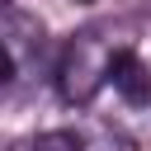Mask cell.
Wrapping results in <instances>:
<instances>
[{
	"label": "cell",
	"mask_w": 151,
	"mask_h": 151,
	"mask_svg": "<svg viewBox=\"0 0 151 151\" xmlns=\"http://www.w3.org/2000/svg\"><path fill=\"white\" fill-rule=\"evenodd\" d=\"M118 52H123V47H113L99 28H80V33L66 42L61 61H57V94H61L71 109H85V104L113 80Z\"/></svg>",
	"instance_id": "6da1fadb"
},
{
	"label": "cell",
	"mask_w": 151,
	"mask_h": 151,
	"mask_svg": "<svg viewBox=\"0 0 151 151\" xmlns=\"http://www.w3.org/2000/svg\"><path fill=\"white\" fill-rule=\"evenodd\" d=\"M38 57H42V24L24 9H5V61H9V85L28 80L38 71Z\"/></svg>",
	"instance_id": "7a4b0ae2"
},
{
	"label": "cell",
	"mask_w": 151,
	"mask_h": 151,
	"mask_svg": "<svg viewBox=\"0 0 151 151\" xmlns=\"http://www.w3.org/2000/svg\"><path fill=\"white\" fill-rule=\"evenodd\" d=\"M127 104H151V71H146V61L137 57V52H118V61H113V80H109Z\"/></svg>",
	"instance_id": "3957f363"
},
{
	"label": "cell",
	"mask_w": 151,
	"mask_h": 151,
	"mask_svg": "<svg viewBox=\"0 0 151 151\" xmlns=\"http://www.w3.org/2000/svg\"><path fill=\"white\" fill-rule=\"evenodd\" d=\"M80 151H132V137L113 123H94L80 132Z\"/></svg>",
	"instance_id": "277c9868"
},
{
	"label": "cell",
	"mask_w": 151,
	"mask_h": 151,
	"mask_svg": "<svg viewBox=\"0 0 151 151\" xmlns=\"http://www.w3.org/2000/svg\"><path fill=\"white\" fill-rule=\"evenodd\" d=\"M28 151H80V132H42L28 142Z\"/></svg>",
	"instance_id": "5b68a950"
}]
</instances>
